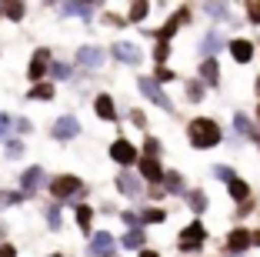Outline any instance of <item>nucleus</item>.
I'll list each match as a JSON object with an SVG mask.
<instances>
[{
    "label": "nucleus",
    "mask_w": 260,
    "mask_h": 257,
    "mask_svg": "<svg viewBox=\"0 0 260 257\" xmlns=\"http://www.w3.org/2000/svg\"><path fill=\"white\" fill-rule=\"evenodd\" d=\"M187 130H190V144L200 147V151L220 144V127H217L214 121H207V117H197V121H193Z\"/></svg>",
    "instance_id": "obj_1"
},
{
    "label": "nucleus",
    "mask_w": 260,
    "mask_h": 257,
    "mask_svg": "<svg viewBox=\"0 0 260 257\" xmlns=\"http://www.w3.org/2000/svg\"><path fill=\"white\" fill-rule=\"evenodd\" d=\"M50 190H54L57 201H67V197H80L84 194V184H80V177L63 174V177H57V181L50 184Z\"/></svg>",
    "instance_id": "obj_2"
},
{
    "label": "nucleus",
    "mask_w": 260,
    "mask_h": 257,
    "mask_svg": "<svg viewBox=\"0 0 260 257\" xmlns=\"http://www.w3.org/2000/svg\"><path fill=\"white\" fill-rule=\"evenodd\" d=\"M137 83H140V94H144V97H150L157 107H164V110H170V107H174V104L167 100V94L157 87V80H153V77H140Z\"/></svg>",
    "instance_id": "obj_3"
},
{
    "label": "nucleus",
    "mask_w": 260,
    "mask_h": 257,
    "mask_svg": "<svg viewBox=\"0 0 260 257\" xmlns=\"http://www.w3.org/2000/svg\"><path fill=\"white\" fill-rule=\"evenodd\" d=\"M110 157H114L117 164H134V160H137V147L130 144V140H114Z\"/></svg>",
    "instance_id": "obj_4"
},
{
    "label": "nucleus",
    "mask_w": 260,
    "mask_h": 257,
    "mask_svg": "<svg viewBox=\"0 0 260 257\" xmlns=\"http://www.w3.org/2000/svg\"><path fill=\"white\" fill-rule=\"evenodd\" d=\"M204 227L200 224H190V227H184V234H180V247L184 250H197L200 244H204Z\"/></svg>",
    "instance_id": "obj_5"
},
{
    "label": "nucleus",
    "mask_w": 260,
    "mask_h": 257,
    "mask_svg": "<svg viewBox=\"0 0 260 257\" xmlns=\"http://www.w3.org/2000/svg\"><path fill=\"white\" fill-rule=\"evenodd\" d=\"M80 134V124H77V117H60V121L54 124V137L57 140H70V137Z\"/></svg>",
    "instance_id": "obj_6"
},
{
    "label": "nucleus",
    "mask_w": 260,
    "mask_h": 257,
    "mask_svg": "<svg viewBox=\"0 0 260 257\" xmlns=\"http://www.w3.org/2000/svg\"><path fill=\"white\" fill-rule=\"evenodd\" d=\"M90 254H93V257H107V254H114V237H110L107 231L93 234V241H90Z\"/></svg>",
    "instance_id": "obj_7"
},
{
    "label": "nucleus",
    "mask_w": 260,
    "mask_h": 257,
    "mask_svg": "<svg viewBox=\"0 0 260 257\" xmlns=\"http://www.w3.org/2000/svg\"><path fill=\"white\" fill-rule=\"evenodd\" d=\"M77 64L80 67H100L104 64V50L100 47H80L77 50Z\"/></svg>",
    "instance_id": "obj_8"
},
{
    "label": "nucleus",
    "mask_w": 260,
    "mask_h": 257,
    "mask_svg": "<svg viewBox=\"0 0 260 257\" xmlns=\"http://www.w3.org/2000/svg\"><path fill=\"white\" fill-rule=\"evenodd\" d=\"M47 64H50V50H37V53H34V61H30V70H27L34 83H40V77H44Z\"/></svg>",
    "instance_id": "obj_9"
},
{
    "label": "nucleus",
    "mask_w": 260,
    "mask_h": 257,
    "mask_svg": "<svg viewBox=\"0 0 260 257\" xmlns=\"http://www.w3.org/2000/svg\"><path fill=\"white\" fill-rule=\"evenodd\" d=\"M140 174L147 177L150 184H157V181H164V170H160V164H157V157H140Z\"/></svg>",
    "instance_id": "obj_10"
},
{
    "label": "nucleus",
    "mask_w": 260,
    "mask_h": 257,
    "mask_svg": "<svg viewBox=\"0 0 260 257\" xmlns=\"http://www.w3.org/2000/svg\"><path fill=\"white\" fill-rule=\"evenodd\" d=\"M20 184H23V194H34V190L44 184V170H40V167H30V170H23Z\"/></svg>",
    "instance_id": "obj_11"
},
{
    "label": "nucleus",
    "mask_w": 260,
    "mask_h": 257,
    "mask_svg": "<svg viewBox=\"0 0 260 257\" xmlns=\"http://www.w3.org/2000/svg\"><path fill=\"white\" fill-rule=\"evenodd\" d=\"M114 57L123 64H140V50L134 44H114Z\"/></svg>",
    "instance_id": "obj_12"
},
{
    "label": "nucleus",
    "mask_w": 260,
    "mask_h": 257,
    "mask_svg": "<svg viewBox=\"0 0 260 257\" xmlns=\"http://www.w3.org/2000/svg\"><path fill=\"white\" fill-rule=\"evenodd\" d=\"M93 110H97V117H100V121H114V117H117V110H114V100H110L107 94H100V97L93 100Z\"/></svg>",
    "instance_id": "obj_13"
},
{
    "label": "nucleus",
    "mask_w": 260,
    "mask_h": 257,
    "mask_svg": "<svg viewBox=\"0 0 260 257\" xmlns=\"http://www.w3.org/2000/svg\"><path fill=\"white\" fill-rule=\"evenodd\" d=\"M247 244H253V234H247V231H234V234L227 237V250H234V254L247 250Z\"/></svg>",
    "instance_id": "obj_14"
},
{
    "label": "nucleus",
    "mask_w": 260,
    "mask_h": 257,
    "mask_svg": "<svg viewBox=\"0 0 260 257\" xmlns=\"http://www.w3.org/2000/svg\"><path fill=\"white\" fill-rule=\"evenodd\" d=\"M117 187H120V194H127V197H137L140 194V181L134 174H127V170L117 177Z\"/></svg>",
    "instance_id": "obj_15"
},
{
    "label": "nucleus",
    "mask_w": 260,
    "mask_h": 257,
    "mask_svg": "<svg viewBox=\"0 0 260 257\" xmlns=\"http://www.w3.org/2000/svg\"><path fill=\"white\" fill-rule=\"evenodd\" d=\"M230 53H234V61L247 64L253 57V44H250V40H234V44H230Z\"/></svg>",
    "instance_id": "obj_16"
},
{
    "label": "nucleus",
    "mask_w": 260,
    "mask_h": 257,
    "mask_svg": "<svg viewBox=\"0 0 260 257\" xmlns=\"http://www.w3.org/2000/svg\"><path fill=\"white\" fill-rule=\"evenodd\" d=\"M184 20H187V10H177V14H174V17L167 20V27H164V31L157 34V37H160V44H167V40L174 37V31H177V27H180Z\"/></svg>",
    "instance_id": "obj_17"
},
{
    "label": "nucleus",
    "mask_w": 260,
    "mask_h": 257,
    "mask_svg": "<svg viewBox=\"0 0 260 257\" xmlns=\"http://www.w3.org/2000/svg\"><path fill=\"white\" fill-rule=\"evenodd\" d=\"M34 97H37V100H50V97H54V83H44V80L34 83V87H30V100Z\"/></svg>",
    "instance_id": "obj_18"
},
{
    "label": "nucleus",
    "mask_w": 260,
    "mask_h": 257,
    "mask_svg": "<svg viewBox=\"0 0 260 257\" xmlns=\"http://www.w3.org/2000/svg\"><path fill=\"white\" fill-rule=\"evenodd\" d=\"M60 14H80V17H90V14H93V4H60Z\"/></svg>",
    "instance_id": "obj_19"
},
{
    "label": "nucleus",
    "mask_w": 260,
    "mask_h": 257,
    "mask_svg": "<svg viewBox=\"0 0 260 257\" xmlns=\"http://www.w3.org/2000/svg\"><path fill=\"white\" fill-rule=\"evenodd\" d=\"M200 77H204L207 83H217V80H220V70H217L214 61H204V64H200Z\"/></svg>",
    "instance_id": "obj_20"
},
{
    "label": "nucleus",
    "mask_w": 260,
    "mask_h": 257,
    "mask_svg": "<svg viewBox=\"0 0 260 257\" xmlns=\"http://www.w3.org/2000/svg\"><path fill=\"white\" fill-rule=\"evenodd\" d=\"M123 247H130V250L144 247V227H137V231H127V237H123Z\"/></svg>",
    "instance_id": "obj_21"
},
{
    "label": "nucleus",
    "mask_w": 260,
    "mask_h": 257,
    "mask_svg": "<svg viewBox=\"0 0 260 257\" xmlns=\"http://www.w3.org/2000/svg\"><path fill=\"white\" fill-rule=\"evenodd\" d=\"M164 184H167V190H170V194H180V190H184V177L177 174V170H170V174L164 177Z\"/></svg>",
    "instance_id": "obj_22"
},
{
    "label": "nucleus",
    "mask_w": 260,
    "mask_h": 257,
    "mask_svg": "<svg viewBox=\"0 0 260 257\" xmlns=\"http://www.w3.org/2000/svg\"><path fill=\"white\" fill-rule=\"evenodd\" d=\"M204 53H207V61H210V53H217V47H220V34H207L204 37Z\"/></svg>",
    "instance_id": "obj_23"
},
{
    "label": "nucleus",
    "mask_w": 260,
    "mask_h": 257,
    "mask_svg": "<svg viewBox=\"0 0 260 257\" xmlns=\"http://www.w3.org/2000/svg\"><path fill=\"white\" fill-rule=\"evenodd\" d=\"M247 194H250V190H247V184L240 181H230V197H234V201H247Z\"/></svg>",
    "instance_id": "obj_24"
},
{
    "label": "nucleus",
    "mask_w": 260,
    "mask_h": 257,
    "mask_svg": "<svg viewBox=\"0 0 260 257\" xmlns=\"http://www.w3.org/2000/svg\"><path fill=\"white\" fill-rule=\"evenodd\" d=\"M147 10H150V4H130V20L140 23V20L147 17Z\"/></svg>",
    "instance_id": "obj_25"
},
{
    "label": "nucleus",
    "mask_w": 260,
    "mask_h": 257,
    "mask_svg": "<svg viewBox=\"0 0 260 257\" xmlns=\"http://www.w3.org/2000/svg\"><path fill=\"white\" fill-rule=\"evenodd\" d=\"M90 220H93V211H90V207H77V224H80V227H84V231H87V227H90Z\"/></svg>",
    "instance_id": "obj_26"
},
{
    "label": "nucleus",
    "mask_w": 260,
    "mask_h": 257,
    "mask_svg": "<svg viewBox=\"0 0 260 257\" xmlns=\"http://www.w3.org/2000/svg\"><path fill=\"white\" fill-rule=\"evenodd\" d=\"M164 217H167V214H164V211H157V207H150V211H144V214H140V220H144V224H160Z\"/></svg>",
    "instance_id": "obj_27"
},
{
    "label": "nucleus",
    "mask_w": 260,
    "mask_h": 257,
    "mask_svg": "<svg viewBox=\"0 0 260 257\" xmlns=\"http://www.w3.org/2000/svg\"><path fill=\"white\" fill-rule=\"evenodd\" d=\"M234 124H237V130H240L244 137H257V134H253V127H250V121H247L244 113H237V117H234Z\"/></svg>",
    "instance_id": "obj_28"
},
{
    "label": "nucleus",
    "mask_w": 260,
    "mask_h": 257,
    "mask_svg": "<svg viewBox=\"0 0 260 257\" xmlns=\"http://www.w3.org/2000/svg\"><path fill=\"white\" fill-rule=\"evenodd\" d=\"M47 224L54 227V231H60V227H63V217H60V207H50V211H47Z\"/></svg>",
    "instance_id": "obj_29"
},
{
    "label": "nucleus",
    "mask_w": 260,
    "mask_h": 257,
    "mask_svg": "<svg viewBox=\"0 0 260 257\" xmlns=\"http://www.w3.org/2000/svg\"><path fill=\"white\" fill-rule=\"evenodd\" d=\"M4 14H7V17H10V20H20V17H23V14H27V7H23L20 0H17V4H7V10H4Z\"/></svg>",
    "instance_id": "obj_30"
},
{
    "label": "nucleus",
    "mask_w": 260,
    "mask_h": 257,
    "mask_svg": "<svg viewBox=\"0 0 260 257\" xmlns=\"http://www.w3.org/2000/svg\"><path fill=\"white\" fill-rule=\"evenodd\" d=\"M14 117L10 113H0V140H7V134H10V127H14Z\"/></svg>",
    "instance_id": "obj_31"
},
{
    "label": "nucleus",
    "mask_w": 260,
    "mask_h": 257,
    "mask_svg": "<svg viewBox=\"0 0 260 257\" xmlns=\"http://www.w3.org/2000/svg\"><path fill=\"white\" fill-rule=\"evenodd\" d=\"M190 207H193L197 214L207 207V197H204V190H193V194H190Z\"/></svg>",
    "instance_id": "obj_32"
},
{
    "label": "nucleus",
    "mask_w": 260,
    "mask_h": 257,
    "mask_svg": "<svg viewBox=\"0 0 260 257\" xmlns=\"http://www.w3.org/2000/svg\"><path fill=\"white\" fill-rule=\"evenodd\" d=\"M50 74H54L57 80H67V77H70V67H67V64H54V67H50Z\"/></svg>",
    "instance_id": "obj_33"
},
{
    "label": "nucleus",
    "mask_w": 260,
    "mask_h": 257,
    "mask_svg": "<svg viewBox=\"0 0 260 257\" xmlns=\"http://www.w3.org/2000/svg\"><path fill=\"white\" fill-rule=\"evenodd\" d=\"M207 14L210 17H227V4H207Z\"/></svg>",
    "instance_id": "obj_34"
},
{
    "label": "nucleus",
    "mask_w": 260,
    "mask_h": 257,
    "mask_svg": "<svg viewBox=\"0 0 260 257\" xmlns=\"http://www.w3.org/2000/svg\"><path fill=\"white\" fill-rule=\"evenodd\" d=\"M167 53H170V47H167V44H157V50H153V57L160 61V67H164V61H167Z\"/></svg>",
    "instance_id": "obj_35"
},
{
    "label": "nucleus",
    "mask_w": 260,
    "mask_h": 257,
    "mask_svg": "<svg viewBox=\"0 0 260 257\" xmlns=\"http://www.w3.org/2000/svg\"><path fill=\"white\" fill-rule=\"evenodd\" d=\"M153 80H160V83L174 80V70H167V67H157V77H153Z\"/></svg>",
    "instance_id": "obj_36"
},
{
    "label": "nucleus",
    "mask_w": 260,
    "mask_h": 257,
    "mask_svg": "<svg viewBox=\"0 0 260 257\" xmlns=\"http://www.w3.org/2000/svg\"><path fill=\"white\" fill-rule=\"evenodd\" d=\"M247 17H250L253 23H260V4H247Z\"/></svg>",
    "instance_id": "obj_37"
},
{
    "label": "nucleus",
    "mask_w": 260,
    "mask_h": 257,
    "mask_svg": "<svg viewBox=\"0 0 260 257\" xmlns=\"http://www.w3.org/2000/svg\"><path fill=\"white\" fill-rule=\"evenodd\" d=\"M214 174H217V177H223V181H227V184H230V181H237V177H234V170H230V167H217Z\"/></svg>",
    "instance_id": "obj_38"
},
{
    "label": "nucleus",
    "mask_w": 260,
    "mask_h": 257,
    "mask_svg": "<svg viewBox=\"0 0 260 257\" xmlns=\"http://www.w3.org/2000/svg\"><path fill=\"white\" fill-rule=\"evenodd\" d=\"M20 151H23L20 140H7V154H10V157H20Z\"/></svg>",
    "instance_id": "obj_39"
},
{
    "label": "nucleus",
    "mask_w": 260,
    "mask_h": 257,
    "mask_svg": "<svg viewBox=\"0 0 260 257\" xmlns=\"http://www.w3.org/2000/svg\"><path fill=\"white\" fill-rule=\"evenodd\" d=\"M20 201V194H0V207H7V204H17Z\"/></svg>",
    "instance_id": "obj_40"
},
{
    "label": "nucleus",
    "mask_w": 260,
    "mask_h": 257,
    "mask_svg": "<svg viewBox=\"0 0 260 257\" xmlns=\"http://www.w3.org/2000/svg\"><path fill=\"white\" fill-rule=\"evenodd\" d=\"M157 151H160V144H157V140H147V157H153Z\"/></svg>",
    "instance_id": "obj_41"
},
{
    "label": "nucleus",
    "mask_w": 260,
    "mask_h": 257,
    "mask_svg": "<svg viewBox=\"0 0 260 257\" xmlns=\"http://www.w3.org/2000/svg\"><path fill=\"white\" fill-rule=\"evenodd\" d=\"M14 127H17V134H27V130H30V121H17Z\"/></svg>",
    "instance_id": "obj_42"
},
{
    "label": "nucleus",
    "mask_w": 260,
    "mask_h": 257,
    "mask_svg": "<svg viewBox=\"0 0 260 257\" xmlns=\"http://www.w3.org/2000/svg\"><path fill=\"white\" fill-rule=\"evenodd\" d=\"M187 94H190V97L197 100V97H200V94H204V91H200V83H190V87H187Z\"/></svg>",
    "instance_id": "obj_43"
},
{
    "label": "nucleus",
    "mask_w": 260,
    "mask_h": 257,
    "mask_svg": "<svg viewBox=\"0 0 260 257\" xmlns=\"http://www.w3.org/2000/svg\"><path fill=\"white\" fill-rule=\"evenodd\" d=\"M0 257H17V250L10 247V244H4V247H0Z\"/></svg>",
    "instance_id": "obj_44"
},
{
    "label": "nucleus",
    "mask_w": 260,
    "mask_h": 257,
    "mask_svg": "<svg viewBox=\"0 0 260 257\" xmlns=\"http://www.w3.org/2000/svg\"><path fill=\"white\" fill-rule=\"evenodd\" d=\"M140 257H160V254H153V250H140Z\"/></svg>",
    "instance_id": "obj_45"
},
{
    "label": "nucleus",
    "mask_w": 260,
    "mask_h": 257,
    "mask_svg": "<svg viewBox=\"0 0 260 257\" xmlns=\"http://www.w3.org/2000/svg\"><path fill=\"white\" fill-rule=\"evenodd\" d=\"M0 234H4V224H0Z\"/></svg>",
    "instance_id": "obj_46"
},
{
    "label": "nucleus",
    "mask_w": 260,
    "mask_h": 257,
    "mask_svg": "<svg viewBox=\"0 0 260 257\" xmlns=\"http://www.w3.org/2000/svg\"><path fill=\"white\" fill-rule=\"evenodd\" d=\"M50 257H60V254H50Z\"/></svg>",
    "instance_id": "obj_47"
}]
</instances>
